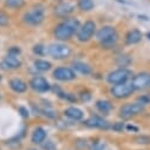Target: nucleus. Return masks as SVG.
Returning <instances> with one entry per match:
<instances>
[{"mask_svg": "<svg viewBox=\"0 0 150 150\" xmlns=\"http://www.w3.org/2000/svg\"><path fill=\"white\" fill-rule=\"evenodd\" d=\"M81 24L77 18H67L56 26L53 35L59 42H66L72 38L74 33H77Z\"/></svg>", "mask_w": 150, "mask_h": 150, "instance_id": "1", "label": "nucleus"}, {"mask_svg": "<svg viewBox=\"0 0 150 150\" xmlns=\"http://www.w3.org/2000/svg\"><path fill=\"white\" fill-rule=\"evenodd\" d=\"M45 18V8L43 5L37 4L33 5L23 17L24 21L31 26H38L44 21Z\"/></svg>", "mask_w": 150, "mask_h": 150, "instance_id": "2", "label": "nucleus"}, {"mask_svg": "<svg viewBox=\"0 0 150 150\" xmlns=\"http://www.w3.org/2000/svg\"><path fill=\"white\" fill-rule=\"evenodd\" d=\"M144 105L135 102V103H127L121 106L120 109V117L123 120H129L131 117H135L144 111Z\"/></svg>", "mask_w": 150, "mask_h": 150, "instance_id": "3", "label": "nucleus"}, {"mask_svg": "<svg viewBox=\"0 0 150 150\" xmlns=\"http://www.w3.org/2000/svg\"><path fill=\"white\" fill-rule=\"evenodd\" d=\"M132 76V72L125 67H121V69H117L115 71H112L108 74L106 77V81L108 83L112 84V85H116V84H121V83H124V82H128Z\"/></svg>", "mask_w": 150, "mask_h": 150, "instance_id": "4", "label": "nucleus"}, {"mask_svg": "<svg viewBox=\"0 0 150 150\" xmlns=\"http://www.w3.org/2000/svg\"><path fill=\"white\" fill-rule=\"evenodd\" d=\"M95 34H96V24L92 20H86L83 25L79 26V28L76 33L77 39L82 43L89 42Z\"/></svg>", "mask_w": 150, "mask_h": 150, "instance_id": "5", "label": "nucleus"}, {"mask_svg": "<svg viewBox=\"0 0 150 150\" xmlns=\"http://www.w3.org/2000/svg\"><path fill=\"white\" fill-rule=\"evenodd\" d=\"M111 95L114 96L115 98L117 99H123V98H128L130 97L135 89H134V85L131 82H124V83H121V84H116V85H112L111 88Z\"/></svg>", "mask_w": 150, "mask_h": 150, "instance_id": "6", "label": "nucleus"}, {"mask_svg": "<svg viewBox=\"0 0 150 150\" xmlns=\"http://www.w3.org/2000/svg\"><path fill=\"white\" fill-rule=\"evenodd\" d=\"M47 53L53 58V59H65L70 57L71 54V49L66 44L63 43H53L47 47Z\"/></svg>", "mask_w": 150, "mask_h": 150, "instance_id": "7", "label": "nucleus"}, {"mask_svg": "<svg viewBox=\"0 0 150 150\" xmlns=\"http://www.w3.org/2000/svg\"><path fill=\"white\" fill-rule=\"evenodd\" d=\"M135 90H145L150 88V73L148 72H141L134 76L131 81Z\"/></svg>", "mask_w": 150, "mask_h": 150, "instance_id": "8", "label": "nucleus"}, {"mask_svg": "<svg viewBox=\"0 0 150 150\" xmlns=\"http://www.w3.org/2000/svg\"><path fill=\"white\" fill-rule=\"evenodd\" d=\"M53 78L57 79V81H60V82H69V81H72L76 78V73L70 67H65V66H60V67H57L54 71H53Z\"/></svg>", "mask_w": 150, "mask_h": 150, "instance_id": "9", "label": "nucleus"}, {"mask_svg": "<svg viewBox=\"0 0 150 150\" xmlns=\"http://www.w3.org/2000/svg\"><path fill=\"white\" fill-rule=\"evenodd\" d=\"M30 86L37 92H46L51 89L50 83L44 77H39V76H35L31 79Z\"/></svg>", "mask_w": 150, "mask_h": 150, "instance_id": "10", "label": "nucleus"}, {"mask_svg": "<svg viewBox=\"0 0 150 150\" xmlns=\"http://www.w3.org/2000/svg\"><path fill=\"white\" fill-rule=\"evenodd\" d=\"M84 124L89 128H96V129H103V130H106L110 128V123L99 116H92V117L88 118L84 122Z\"/></svg>", "mask_w": 150, "mask_h": 150, "instance_id": "11", "label": "nucleus"}, {"mask_svg": "<svg viewBox=\"0 0 150 150\" xmlns=\"http://www.w3.org/2000/svg\"><path fill=\"white\" fill-rule=\"evenodd\" d=\"M115 34H117V32H116V28L114 26L105 25V26H102L96 32V38L102 43V42L108 40L109 38H111V37H114Z\"/></svg>", "mask_w": 150, "mask_h": 150, "instance_id": "12", "label": "nucleus"}, {"mask_svg": "<svg viewBox=\"0 0 150 150\" xmlns=\"http://www.w3.org/2000/svg\"><path fill=\"white\" fill-rule=\"evenodd\" d=\"M73 11H74V6L69 1H62L54 7V13L62 18L69 17Z\"/></svg>", "mask_w": 150, "mask_h": 150, "instance_id": "13", "label": "nucleus"}, {"mask_svg": "<svg viewBox=\"0 0 150 150\" xmlns=\"http://www.w3.org/2000/svg\"><path fill=\"white\" fill-rule=\"evenodd\" d=\"M1 66L4 69H8V70H16L19 69L21 66V62L18 58V56H12V54H7L4 60L1 62Z\"/></svg>", "mask_w": 150, "mask_h": 150, "instance_id": "14", "label": "nucleus"}, {"mask_svg": "<svg viewBox=\"0 0 150 150\" xmlns=\"http://www.w3.org/2000/svg\"><path fill=\"white\" fill-rule=\"evenodd\" d=\"M142 38H143L142 32L139 30H137V28H134V30H130L125 34L124 40H125V44L127 45H135V44L139 43L142 40Z\"/></svg>", "mask_w": 150, "mask_h": 150, "instance_id": "15", "label": "nucleus"}, {"mask_svg": "<svg viewBox=\"0 0 150 150\" xmlns=\"http://www.w3.org/2000/svg\"><path fill=\"white\" fill-rule=\"evenodd\" d=\"M10 88L17 93H24L27 90V84L19 78H12L10 81Z\"/></svg>", "mask_w": 150, "mask_h": 150, "instance_id": "16", "label": "nucleus"}, {"mask_svg": "<svg viewBox=\"0 0 150 150\" xmlns=\"http://www.w3.org/2000/svg\"><path fill=\"white\" fill-rule=\"evenodd\" d=\"M64 114H65L66 117H69V118H71V120H73V121H79V120H82L83 116H84L83 111H82L81 109H78V108H74V106L67 108V109L64 111Z\"/></svg>", "mask_w": 150, "mask_h": 150, "instance_id": "17", "label": "nucleus"}, {"mask_svg": "<svg viewBox=\"0 0 150 150\" xmlns=\"http://www.w3.org/2000/svg\"><path fill=\"white\" fill-rule=\"evenodd\" d=\"M31 139H32V143L34 144H42L46 139V131L43 128H35Z\"/></svg>", "mask_w": 150, "mask_h": 150, "instance_id": "18", "label": "nucleus"}, {"mask_svg": "<svg viewBox=\"0 0 150 150\" xmlns=\"http://www.w3.org/2000/svg\"><path fill=\"white\" fill-rule=\"evenodd\" d=\"M72 67H73V70L78 71L79 73L84 74V76H86V74H90L91 71H92L91 70V66L89 64H86V63H83V62H73Z\"/></svg>", "mask_w": 150, "mask_h": 150, "instance_id": "19", "label": "nucleus"}, {"mask_svg": "<svg viewBox=\"0 0 150 150\" xmlns=\"http://www.w3.org/2000/svg\"><path fill=\"white\" fill-rule=\"evenodd\" d=\"M96 108L98 109V111H100L102 114H109V112L112 110V104L109 102V100H105V99H100V100H97L96 102Z\"/></svg>", "mask_w": 150, "mask_h": 150, "instance_id": "20", "label": "nucleus"}, {"mask_svg": "<svg viewBox=\"0 0 150 150\" xmlns=\"http://www.w3.org/2000/svg\"><path fill=\"white\" fill-rule=\"evenodd\" d=\"M51 66H52L51 63L45 60V59H35L34 60V67L38 71H42V72L47 71V70L51 69Z\"/></svg>", "mask_w": 150, "mask_h": 150, "instance_id": "21", "label": "nucleus"}, {"mask_svg": "<svg viewBox=\"0 0 150 150\" xmlns=\"http://www.w3.org/2000/svg\"><path fill=\"white\" fill-rule=\"evenodd\" d=\"M93 0H78V7L83 12H89L93 8Z\"/></svg>", "mask_w": 150, "mask_h": 150, "instance_id": "22", "label": "nucleus"}, {"mask_svg": "<svg viewBox=\"0 0 150 150\" xmlns=\"http://www.w3.org/2000/svg\"><path fill=\"white\" fill-rule=\"evenodd\" d=\"M5 5L8 8L18 10L25 5V0H5Z\"/></svg>", "mask_w": 150, "mask_h": 150, "instance_id": "23", "label": "nucleus"}, {"mask_svg": "<svg viewBox=\"0 0 150 150\" xmlns=\"http://www.w3.org/2000/svg\"><path fill=\"white\" fill-rule=\"evenodd\" d=\"M117 40H118V34H115L114 37H111V38H109L108 40L102 42L100 45H102L104 49H111V47H114V46L116 45Z\"/></svg>", "mask_w": 150, "mask_h": 150, "instance_id": "24", "label": "nucleus"}, {"mask_svg": "<svg viewBox=\"0 0 150 150\" xmlns=\"http://www.w3.org/2000/svg\"><path fill=\"white\" fill-rule=\"evenodd\" d=\"M130 62H131V59L128 57V56H120V57H117V64H118V66H127V65H129L130 64Z\"/></svg>", "mask_w": 150, "mask_h": 150, "instance_id": "25", "label": "nucleus"}, {"mask_svg": "<svg viewBox=\"0 0 150 150\" xmlns=\"http://www.w3.org/2000/svg\"><path fill=\"white\" fill-rule=\"evenodd\" d=\"M137 102H138V103H141V104H143L144 106H145V105H148V104H150V93L142 95L141 97H138V98H137Z\"/></svg>", "mask_w": 150, "mask_h": 150, "instance_id": "26", "label": "nucleus"}, {"mask_svg": "<svg viewBox=\"0 0 150 150\" xmlns=\"http://www.w3.org/2000/svg\"><path fill=\"white\" fill-rule=\"evenodd\" d=\"M33 52L37 54V56H43L45 53V47L43 45H35L33 47Z\"/></svg>", "mask_w": 150, "mask_h": 150, "instance_id": "27", "label": "nucleus"}, {"mask_svg": "<svg viewBox=\"0 0 150 150\" xmlns=\"http://www.w3.org/2000/svg\"><path fill=\"white\" fill-rule=\"evenodd\" d=\"M136 143L138 144H150V137L149 136H139L136 138Z\"/></svg>", "mask_w": 150, "mask_h": 150, "instance_id": "28", "label": "nucleus"}, {"mask_svg": "<svg viewBox=\"0 0 150 150\" xmlns=\"http://www.w3.org/2000/svg\"><path fill=\"white\" fill-rule=\"evenodd\" d=\"M43 149L44 150H57V146L54 145L52 141H46V143L43 144Z\"/></svg>", "mask_w": 150, "mask_h": 150, "instance_id": "29", "label": "nucleus"}, {"mask_svg": "<svg viewBox=\"0 0 150 150\" xmlns=\"http://www.w3.org/2000/svg\"><path fill=\"white\" fill-rule=\"evenodd\" d=\"M8 24V17L3 13V12H0V26H6Z\"/></svg>", "mask_w": 150, "mask_h": 150, "instance_id": "30", "label": "nucleus"}, {"mask_svg": "<svg viewBox=\"0 0 150 150\" xmlns=\"http://www.w3.org/2000/svg\"><path fill=\"white\" fill-rule=\"evenodd\" d=\"M20 53V49L17 47V46H12L10 50H8V54H12V56H18Z\"/></svg>", "mask_w": 150, "mask_h": 150, "instance_id": "31", "label": "nucleus"}, {"mask_svg": "<svg viewBox=\"0 0 150 150\" xmlns=\"http://www.w3.org/2000/svg\"><path fill=\"white\" fill-rule=\"evenodd\" d=\"M114 130H116V131H122L123 129H124V125H123V123H121V122H118V123H116L114 127H111Z\"/></svg>", "mask_w": 150, "mask_h": 150, "instance_id": "32", "label": "nucleus"}, {"mask_svg": "<svg viewBox=\"0 0 150 150\" xmlns=\"http://www.w3.org/2000/svg\"><path fill=\"white\" fill-rule=\"evenodd\" d=\"M81 97H82V99H83L84 102H88V100L91 99V95H90V92H82Z\"/></svg>", "mask_w": 150, "mask_h": 150, "instance_id": "33", "label": "nucleus"}, {"mask_svg": "<svg viewBox=\"0 0 150 150\" xmlns=\"http://www.w3.org/2000/svg\"><path fill=\"white\" fill-rule=\"evenodd\" d=\"M19 111L21 112V116H23V117H28V111H27L25 108L20 106V108H19Z\"/></svg>", "mask_w": 150, "mask_h": 150, "instance_id": "34", "label": "nucleus"}, {"mask_svg": "<svg viewBox=\"0 0 150 150\" xmlns=\"http://www.w3.org/2000/svg\"><path fill=\"white\" fill-rule=\"evenodd\" d=\"M92 150H103V144H100V143H96V144L92 146Z\"/></svg>", "mask_w": 150, "mask_h": 150, "instance_id": "35", "label": "nucleus"}, {"mask_svg": "<svg viewBox=\"0 0 150 150\" xmlns=\"http://www.w3.org/2000/svg\"><path fill=\"white\" fill-rule=\"evenodd\" d=\"M125 129H127V130H134V131H136V132L138 131V128H137V127H134V125H130V124L127 125Z\"/></svg>", "mask_w": 150, "mask_h": 150, "instance_id": "36", "label": "nucleus"}, {"mask_svg": "<svg viewBox=\"0 0 150 150\" xmlns=\"http://www.w3.org/2000/svg\"><path fill=\"white\" fill-rule=\"evenodd\" d=\"M146 37H148V38H149V39H150V32H149V33H148V34H146Z\"/></svg>", "mask_w": 150, "mask_h": 150, "instance_id": "37", "label": "nucleus"}, {"mask_svg": "<svg viewBox=\"0 0 150 150\" xmlns=\"http://www.w3.org/2000/svg\"><path fill=\"white\" fill-rule=\"evenodd\" d=\"M0 82H1V74H0Z\"/></svg>", "mask_w": 150, "mask_h": 150, "instance_id": "38", "label": "nucleus"}, {"mask_svg": "<svg viewBox=\"0 0 150 150\" xmlns=\"http://www.w3.org/2000/svg\"><path fill=\"white\" fill-rule=\"evenodd\" d=\"M30 150H38V149H30Z\"/></svg>", "mask_w": 150, "mask_h": 150, "instance_id": "39", "label": "nucleus"}, {"mask_svg": "<svg viewBox=\"0 0 150 150\" xmlns=\"http://www.w3.org/2000/svg\"><path fill=\"white\" fill-rule=\"evenodd\" d=\"M0 99H1V95H0Z\"/></svg>", "mask_w": 150, "mask_h": 150, "instance_id": "40", "label": "nucleus"}]
</instances>
